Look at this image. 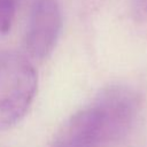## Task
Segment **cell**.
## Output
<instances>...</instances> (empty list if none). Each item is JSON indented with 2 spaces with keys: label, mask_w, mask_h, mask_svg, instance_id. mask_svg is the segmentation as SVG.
Instances as JSON below:
<instances>
[{
  "label": "cell",
  "mask_w": 147,
  "mask_h": 147,
  "mask_svg": "<svg viewBox=\"0 0 147 147\" xmlns=\"http://www.w3.org/2000/svg\"><path fill=\"white\" fill-rule=\"evenodd\" d=\"M139 103L133 88L109 85L61 124L53 137V146L103 147L111 144L129 132Z\"/></svg>",
  "instance_id": "6da1fadb"
},
{
  "label": "cell",
  "mask_w": 147,
  "mask_h": 147,
  "mask_svg": "<svg viewBox=\"0 0 147 147\" xmlns=\"http://www.w3.org/2000/svg\"><path fill=\"white\" fill-rule=\"evenodd\" d=\"M38 77L22 53H0V130L18 123L28 113L37 93Z\"/></svg>",
  "instance_id": "7a4b0ae2"
},
{
  "label": "cell",
  "mask_w": 147,
  "mask_h": 147,
  "mask_svg": "<svg viewBox=\"0 0 147 147\" xmlns=\"http://www.w3.org/2000/svg\"><path fill=\"white\" fill-rule=\"evenodd\" d=\"M62 30V9L60 0H32L25 47L38 60L47 57L54 49Z\"/></svg>",
  "instance_id": "3957f363"
},
{
  "label": "cell",
  "mask_w": 147,
  "mask_h": 147,
  "mask_svg": "<svg viewBox=\"0 0 147 147\" xmlns=\"http://www.w3.org/2000/svg\"><path fill=\"white\" fill-rule=\"evenodd\" d=\"M17 0H0V32L7 33L16 14Z\"/></svg>",
  "instance_id": "277c9868"
},
{
  "label": "cell",
  "mask_w": 147,
  "mask_h": 147,
  "mask_svg": "<svg viewBox=\"0 0 147 147\" xmlns=\"http://www.w3.org/2000/svg\"><path fill=\"white\" fill-rule=\"evenodd\" d=\"M130 6L138 21H147V0H130Z\"/></svg>",
  "instance_id": "5b68a950"
}]
</instances>
